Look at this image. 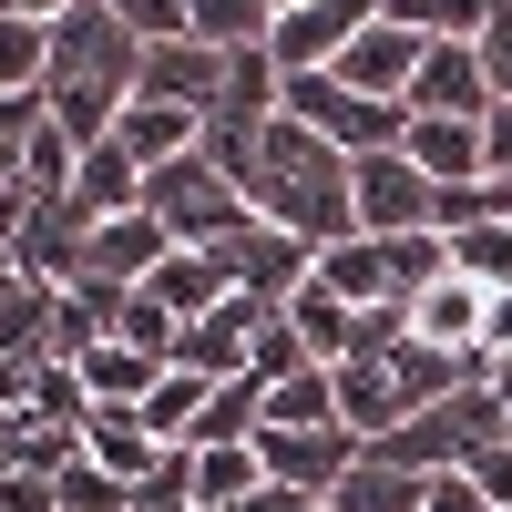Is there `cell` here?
I'll use <instances>...</instances> for the list:
<instances>
[{
    "label": "cell",
    "instance_id": "cell-3",
    "mask_svg": "<svg viewBox=\"0 0 512 512\" xmlns=\"http://www.w3.org/2000/svg\"><path fill=\"white\" fill-rule=\"evenodd\" d=\"M144 216L175 236V246H226L236 226H256V205H246V185L226 175V164L195 144V154H175V164L144 175Z\"/></svg>",
    "mask_w": 512,
    "mask_h": 512
},
{
    "label": "cell",
    "instance_id": "cell-18",
    "mask_svg": "<svg viewBox=\"0 0 512 512\" xmlns=\"http://www.w3.org/2000/svg\"><path fill=\"white\" fill-rule=\"evenodd\" d=\"M82 461H103V472L134 492L154 461H164V441L144 431V410H123V400H93V420H82Z\"/></svg>",
    "mask_w": 512,
    "mask_h": 512
},
{
    "label": "cell",
    "instance_id": "cell-36",
    "mask_svg": "<svg viewBox=\"0 0 512 512\" xmlns=\"http://www.w3.org/2000/svg\"><path fill=\"white\" fill-rule=\"evenodd\" d=\"M123 512H195V472H185V451H164L154 472L123 492Z\"/></svg>",
    "mask_w": 512,
    "mask_h": 512
},
{
    "label": "cell",
    "instance_id": "cell-7",
    "mask_svg": "<svg viewBox=\"0 0 512 512\" xmlns=\"http://www.w3.org/2000/svg\"><path fill=\"white\" fill-rule=\"evenodd\" d=\"M164 246H175V236H164L144 205H134V216H93V236H82V267H72L62 287H72V297H93V308L113 318V297H134V287L164 267Z\"/></svg>",
    "mask_w": 512,
    "mask_h": 512
},
{
    "label": "cell",
    "instance_id": "cell-31",
    "mask_svg": "<svg viewBox=\"0 0 512 512\" xmlns=\"http://www.w3.org/2000/svg\"><path fill=\"white\" fill-rule=\"evenodd\" d=\"M103 328L123 338V349H144V359H175V328H185V318L164 308L154 287H134V297H113V318H103Z\"/></svg>",
    "mask_w": 512,
    "mask_h": 512
},
{
    "label": "cell",
    "instance_id": "cell-30",
    "mask_svg": "<svg viewBox=\"0 0 512 512\" xmlns=\"http://www.w3.org/2000/svg\"><path fill=\"white\" fill-rule=\"evenodd\" d=\"M256 420H267V390H256V369H246V379H216V390H205L195 441H256ZM195 441H185V451H195Z\"/></svg>",
    "mask_w": 512,
    "mask_h": 512
},
{
    "label": "cell",
    "instance_id": "cell-28",
    "mask_svg": "<svg viewBox=\"0 0 512 512\" xmlns=\"http://www.w3.org/2000/svg\"><path fill=\"white\" fill-rule=\"evenodd\" d=\"M205 390H216V379H195V369H164V379H154V390H144L134 410H144V431H154L164 451H185V441H195V420H205Z\"/></svg>",
    "mask_w": 512,
    "mask_h": 512
},
{
    "label": "cell",
    "instance_id": "cell-9",
    "mask_svg": "<svg viewBox=\"0 0 512 512\" xmlns=\"http://www.w3.org/2000/svg\"><path fill=\"white\" fill-rule=\"evenodd\" d=\"M267 318H277L267 297H226V308H205V318H185V328H175V359H164V369L246 379V369H256V328H267Z\"/></svg>",
    "mask_w": 512,
    "mask_h": 512
},
{
    "label": "cell",
    "instance_id": "cell-40",
    "mask_svg": "<svg viewBox=\"0 0 512 512\" xmlns=\"http://www.w3.org/2000/svg\"><path fill=\"white\" fill-rule=\"evenodd\" d=\"M420 512H492V502H482L472 472H431V482H420Z\"/></svg>",
    "mask_w": 512,
    "mask_h": 512
},
{
    "label": "cell",
    "instance_id": "cell-2",
    "mask_svg": "<svg viewBox=\"0 0 512 512\" xmlns=\"http://www.w3.org/2000/svg\"><path fill=\"white\" fill-rule=\"evenodd\" d=\"M134 72H144V41L123 31L103 0H82V11L52 21V62H41V113L62 123L72 144H103L113 113L134 103Z\"/></svg>",
    "mask_w": 512,
    "mask_h": 512
},
{
    "label": "cell",
    "instance_id": "cell-23",
    "mask_svg": "<svg viewBox=\"0 0 512 512\" xmlns=\"http://www.w3.org/2000/svg\"><path fill=\"white\" fill-rule=\"evenodd\" d=\"M256 390H267V420H256V431H328V420H338L328 359H308V369H277V379H256Z\"/></svg>",
    "mask_w": 512,
    "mask_h": 512
},
{
    "label": "cell",
    "instance_id": "cell-33",
    "mask_svg": "<svg viewBox=\"0 0 512 512\" xmlns=\"http://www.w3.org/2000/svg\"><path fill=\"white\" fill-rule=\"evenodd\" d=\"M41 62H52V21L0 11V93H41Z\"/></svg>",
    "mask_w": 512,
    "mask_h": 512
},
{
    "label": "cell",
    "instance_id": "cell-11",
    "mask_svg": "<svg viewBox=\"0 0 512 512\" xmlns=\"http://www.w3.org/2000/svg\"><path fill=\"white\" fill-rule=\"evenodd\" d=\"M379 11H390V0H308V11H287L267 31V52H277V72H328Z\"/></svg>",
    "mask_w": 512,
    "mask_h": 512
},
{
    "label": "cell",
    "instance_id": "cell-44",
    "mask_svg": "<svg viewBox=\"0 0 512 512\" xmlns=\"http://www.w3.org/2000/svg\"><path fill=\"white\" fill-rule=\"evenodd\" d=\"M482 349H512V287L492 297V328H482Z\"/></svg>",
    "mask_w": 512,
    "mask_h": 512
},
{
    "label": "cell",
    "instance_id": "cell-10",
    "mask_svg": "<svg viewBox=\"0 0 512 512\" xmlns=\"http://www.w3.org/2000/svg\"><path fill=\"white\" fill-rule=\"evenodd\" d=\"M400 328H410V349H482V328H492V287L461 277V267H441L420 297H400Z\"/></svg>",
    "mask_w": 512,
    "mask_h": 512
},
{
    "label": "cell",
    "instance_id": "cell-38",
    "mask_svg": "<svg viewBox=\"0 0 512 512\" xmlns=\"http://www.w3.org/2000/svg\"><path fill=\"white\" fill-rule=\"evenodd\" d=\"M461 472L482 482V502H492V512H512V431H502V441H482L472 461H461Z\"/></svg>",
    "mask_w": 512,
    "mask_h": 512
},
{
    "label": "cell",
    "instance_id": "cell-47",
    "mask_svg": "<svg viewBox=\"0 0 512 512\" xmlns=\"http://www.w3.org/2000/svg\"><path fill=\"white\" fill-rule=\"evenodd\" d=\"M267 11H277V21H287V11H308V0H267Z\"/></svg>",
    "mask_w": 512,
    "mask_h": 512
},
{
    "label": "cell",
    "instance_id": "cell-16",
    "mask_svg": "<svg viewBox=\"0 0 512 512\" xmlns=\"http://www.w3.org/2000/svg\"><path fill=\"white\" fill-rule=\"evenodd\" d=\"M328 390H338V431H359V441H390L400 420H410L390 359H328Z\"/></svg>",
    "mask_w": 512,
    "mask_h": 512
},
{
    "label": "cell",
    "instance_id": "cell-29",
    "mask_svg": "<svg viewBox=\"0 0 512 512\" xmlns=\"http://www.w3.org/2000/svg\"><path fill=\"white\" fill-rule=\"evenodd\" d=\"M441 236H451V267H461V277H482L492 297L512 287V216H482V226H441Z\"/></svg>",
    "mask_w": 512,
    "mask_h": 512
},
{
    "label": "cell",
    "instance_id": "cell-27",
    "mask_svg": "<svg viewBox=\"0 0 512 512\" xmlns=\"http://www.w3.org/2000/svg\"><path fill=\"white\" fill-rule=\"evenodd\" d=\"M185 31L205 41V52H267L277 11L267 0H185Z\"/></svg>",
    "mask_w": 512,
    "mask_h": 512
},
{
    "label": "cell",
    "instance_id": "cell-22",
    "mask_svg": "<svg viewBox=\"0 0 512 512\" xmlns=\"http://www.w3.org/2000/svg\"><path fill=\"white\" fill-rule=\"evenodd\" d=\"M185 472H195V512H236L256 482H267V461H256V441H195Z\"/></svg>",
    "mask_w": 512,
    "mask_h": 512
},
{
    "label": "cell",
    "instance_id": "cell-24",
    "mask_svg": "<svg viewBox=\"0 0 512 512\" xmlns=\"http://www.w3.org/2000/svg\"><path fill=\"white\" fill-rule=\"evenodd\" d=\"M277 318H287V338H297L308 359H349V338H359V308H349V297H328L318 277L297 287V297H287Z\"/></svg>",
    "mask_w": 512,
    "mask_h": 512
},
{
    "label": "cell",
    "instance_id": "cell-8",
    "mask_svg": "<svg viewBox=\"0 0 512 512\" xmlns=\"http://www.w3.org/2000/svg\"><path fill=\"white\" fill-rule=\"evenodd\" d=\"M349 205H359V236H420V226H441V185L420 175L400 144L349 164Z\"/></svg>",
    "mask_w": 512,
    "mask_h": 512
},
{
    "label": "cell",
    "instance_id": "cell-42",
    "mask_svg": "<svg viewBox=\"0 0 512 512\" xmlns=\"http://www.w3.org/2000/svg\"><path fill=\"white\" fill-rule=\"evenodd\" d=\"M236 512H318V492H287V482H256Z\"/></svg>",
    "mask_w": 512,
    "mask_h": 512
},
{
    "label": "cell",
    "instance_id": "cell-13",
    "mask_svg": "<svg viewBox=\"0 0 512 512\" xmlns=\"http://www.w3.org/2000/svg\"><path fill=\"white\" fill-rule=\"evenodd\" d=\"M369 441L359 431H338V420H328V431H256V461H267V482H287V492H338V472H349V461H359Z\"/></svg>",
    "mask_w": 512,
    "mask_h": 512
},
{
    "label": "cell",
    "instance_id": "cell-32",
    "mask_svg": "<svg viewBox=\"0 0 512 512\" xmlns=\"http://www.w3.org/2000/svg\"><path fill=\"white\" fill-rule=\"evenodd\" d=\"M502 0H390V21H410L420 41H482Z\"/></svg>",
    "mask_w": 512,
    "mask_h": 512
},
{
    "label": "cell",
    "instance_id": "cell-1",
    "mask_svg": "<svg viewBox=\"0 0 512 512\" xmlns=\"http://www.w3.org/2000/svg\"><path fill=\"white\" fill-rule=\"evenodd\" d=\"M246 205H256V226H277L297 246H338V236H359V205H349V154L318 144L308 123H267L256 134V164H246Z\"/></svg>",
    "mask_w": 512,
    "mask_h": 512
},
{
    "label": "cell",
    "instance_id": "cell-19",
    "mask_svg": "<svg viewBox=\"0 0 512 512\" xmlns=\"http://www.w3.org/2000/svg\"><path fill=\"white\" fill-rule=\"evenodd\" d=\"M113 144L154 175V164H175V154H195V144H205V113H185V103H144V93H134V103L113 113Z\"/></svg>",
    "mask_w": 512,
    "mask_h": 512
},
{
    "label": "cell",
    "instance_id": "cell-4",
    "mask_svg": "<svg viewBox=\"0 0 512 512\" xmlns=\"http://www.w3.org/2000/svg\"><path fill=\"white\" fill-rule=\"evenodd\" d=\"M277 113L287 123H308L318 144H338V154H390V144H410V103H369V93H349L338 72H277Z\"/></svg>",
    "mask_w": 512,
    "mask_h": 512
},
{
    "label": "cell",
    "instance_id": "cell-34",
    "mask_svg": "<svg viewBox=\"0 0 512 512\" xmlns=\"http://www.w3.org/2000/svg\"><path fill=\"white\" fill-rule=\"evenodd\" d=\"M72 164H82V144L62 134L52 113H41V134L21 144V185H31V195H72Z\"/></svg>",
    "mask_w": 512,
    "mask_h": 512
},
{
    "label": "cell",
    "instance_id": "cell-20",
    "mask_svg": "<svg viewBox=\"0 0 512 512\" xmlns=\"http://www.w3.org/2000/svg\"><path fill=\"white\" fill-rule=\"evenodd\" d=\"M410 164H420V175H431V185H472L482 175V123H461V113H410V144H400Z\"/></svg>",
    "mask_w": 512,
    "mask_h": 512
},
{
    "label": "cell",
    "instance_id": "cell-46",
    "mask_svg": "<svg viewBox=\"0 0 512 512\" xmlns=\"http://www.w3.org/2000/svg\"><path fill=\"white\" fill-rule=\"evenodd\" d=\"M21 287H31V277H21V256H11V246H0V308H11V297H21Z\"/></svg>",
    "mask_w": 512,
    "mask_h": 512
},
{
    "label": "cell",
    "instance_id": "cell-14",
    "mask_svg": "<svg viewBox=\"0 0 512 512\" xmlns=\"http://www.w3.org/2000/svg\"><path fill=\"white\" fill-rule=\"evenodd\" d=\"M410 113H461V123L492 113V72H482L472 41H431V52H420V72H410Z\"/></svg>",
    "mask_w": 512,
    "mask_h": 512
},
{
    "label": "cell",
    "instance_id": "cell-25",
    "mask_svg": "<svg viewBox=\"0 0 512 512\" xmlns=\"http://www.w3.org/2000/svg\"><path fill=\"white\" fill-rule=\"evenodd\" d=\"M328 512H420V472H400V461H379V451H359L349 472H338Z\"/></svg>",
    "mask_w": 512,
    "mask_h": 512
},
{
    "label": "cell",
    "instance_id": "cell-26",
    "mask_svg": "<svg viewBox=\"0 0 512 512\" xmlns=\"http://www.w3.org/2000/svg\"><path fill=\"white\" fill-rule=\"evenodd\" d=\"M72 369H82V390H93V400H123V410H134V400L154 390V379H164V359H144V349H123L113 328H103V338H93V349H82Z\"/></svg>",
    "mask_w": 512,
    "mask_h": 512
},
{
    "label": "cell",
    "instance_id": "cell-5",
    "mask_svg": "<svg viewBox=\"0 0 512 512\" xmlns=\"http://www.w3.org/2000/svg\"><path fill=\"white\" fill-rule=\"evenodd\" d=\"M482 441H502V400L472 379V390H451V400H431V410H410L400 431H390V441H369V451L431 482V472H461V461H472Z\"/></svg>",
    "mask_w": 512,
    "mask_h": 512
},
{
    "label": "cell",
    "instance_id": "cell-37",
    "mask_svg": "<svg viewBox=\"0 0 512 512\" xmlns=\"http://www.w3.org/2000/svg\"><path fill=\"white\" fill-rule=\"evenodd\" d=\"M103 11L134 31V41H175L185 31V0H103Z\"/></svg>",
    "mask_w": 512,
    "mask_h": 512
},
{
    "label": "cell",
    "instance_id": "cell-35",
    "mask_svg": "<svg viewBox=\"0 0 512 512\" xmlns=\"http://www.w3.org/2000/svg\"><path fill=\"white\" fill-rule=\"evenodd\" d=\"M52 512H123V482L103 461H62L52 472Z\"/></svg>",
    "mask_w": 512,
    "mask_h": 512
},
{
    "label": "cell",
    "instance_id": "cell-45",
    "mask_svg": "<svg viewBox=\"0 0 512 512\" xmlns=\"http://www.w3.org/2000/svg\"><path fill=\"white\" fill-rule=\"evenodd\" d=\"M0 11H21V21H62V11H82V0H0Z\"/></svg>",
    "mask_w": 512,
    "mask_h": 512
},
{
    "label": "cell",
    "instance_id": "cell-17",
    "mask_svg": "<svg viewBox=\"0 0 512 512\" xmlns=\"http://www.w3.org/2000/svg\"><path fill=\"white\" fill-rule=\"evenodd\" d=\"M175 318H205V308H226V297H246L236 287V267H226V246H164V267L144 277Z\"/></svg>",
    "mask_w": 512,
    "mask_h": 512
},
{
    "label": "cell",
    "instance_id": "cell-15",
    "mask_svg": "<svg viewBox=\"0 0 512 512\" xmlns=\"http://www.w3.org/2000/svg\"><path fill=\"white\" fill-rule=\"evenodd\" d=\"M216 82H226V52H205L195 31L144 41V72H134V93H144V103H185V113H205V103H216Z\"/></svg>",
    "mask_w": 512,
    "mask_h": 512
},
{
    "label": "cell",
    "instance_id": "cell-43",
    "mask_svg": "<svg viewBox=\"0 0 512 512\" xmlns=\"http://www.w3.org/2000/svg\"><path fill=\"white\" fill-rule=\"evenodd\" d=\"M482 390H492V400L512 410V349H482Z\"/></svg>",
    "mask_w": 512,
    "mask_h": 512
},
{
    "label": "cell",
    "instance_id": "cell-21",
    "mask_svg": "<svg viewBox=\"0 0 512 512\" xmlns=\"http://www.w3.org/2000/svg\"><path fill=\"white\" fill-rule=\"evenodd\" d=\"M72 205H82V216H134V205H144V164L123 154L113 134L82 144V164H72Z\"/></svg>",
    "mask_w": 512,
    "mask_h": 512
},
{
    "label": "cell",
    "instance_id": "cell-6",
    "mask_svg": "<svg viewBox=\"0 0 512 512\" xmlns=\"http://www.w3.org/2000/svg\"><path fill=\"white\" fill-rule=\"evenodd\" d=\"M267 123H277V52H226V82H216V103H205V154H216L236 185H246Z\"/></svg>",
    "mask_w": 512,
    "mask_h": 512
},
{
    "label": "cell",
    "instance_id": "cell-39",
    "mask_svg": "<svg viewBox=\"0 0 512 512\" xmlns=\"http://www.w3.org/2000/svg\"><path fill=\"white\" fill-rule=\"evenodd\" d=\"M472 52H482V72H492V103H512V0L492 11V31L472 41Z\"/></svg>",
    "mask_w": 512,
    "mask_h": 512
},
{
    "label": "cell",
    "instance_id": "cell-12",
    "mask_svg": "<svg viewBox=\"0 0 512 512\" xmlns=\"http://www.w3.org/2000/svg\"><path fill=\"white\" fill-rule=\"evenodd\" d=\"M420 52H431V41H420L410 21H390V11H379L359 41H349V52H338L328 72L338 82H349V93H369V103H410V72H420Z\"/></svg>",
    "mask_w": 512,
    "mask_h": 512
},
{
    "label": "cell",
    "instance_id": "cell-41",
    "mask_svg": "<svg viewBox=\"0 0 512 512\" xmlns=\"http://www.w3.org/2000/svg\"><path fill=\"white\" fill-rule=\"evenodd\" d=\"M482 154H492L482 175H512V103H492V113H482Z\"/></svg>",
    "mask_w": 512,
    "mask_h": 512
},
{
    "label": "cell",
    "instance_id": "cell-48",
    "mask_svg": "<svg viewBox=\"0 0 512 512\" xmlns=\"http://www.w3.org/2000/svg\"><path fill=\"white\" fill-rule=\"evenodd\" d=\"M502 431H512V410H502Z\"/></svg>",
    "mask_w": 512,
    "mask_h": 512
}]
</instances>
